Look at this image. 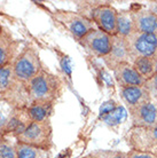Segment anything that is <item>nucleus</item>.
Returning <instances> with one entry per match:
<instances>
[{"label":"nucleus","instance_id":"nucleus-1","mask_svg":"<svg viewBox=\"0 0 157 158\" xmlns=\"http://www.w3.org/2000/svg\"><path fill=\"white\" fill-rule=\"evenodd\" d=\"M30 101L55 103L63 93V81L60 77L43 69L28 85Z\"/></svg>","mask_w":157,"mask_h":158},{"label":"nucleus","instance_id":"nucleus-2","mask_svg":"<svg viewBox=\"0 0 157 158\" xmlns=\"http://www.w3.org/2000/svg\"><path fill=\"white\" fill-rule=\"evenodd\" d=\"M0 99L15 108H27L31 103L28 86L17 80L13 71V63L0 68Z\"/></svg>","mask_w":157,"mask_h":158},{"label":"nucleus","instance_id":"nucleus-3","mask_svg":"<svg viewBox=\"0 0 157 158\" xmlns=\"http://www.w3.org/2000/svg\"><path fill=\"white\" fill-rule=\"evenodd\" d=\"M31 123L27 108H15L9 102L0 99V136L16 139Z\"/></svg>","mask_w":157,"mask_h":158},{"label":"nucleus","instance_id":"nucleus-4","mask_svg":"<svg viewBox=\"0 0 157 158\" xmlns=\"http://www.w3.org/2000/svg\"><path fill=\"white\" fill-rule=\"evenodd\" d=\"M43 69L39 53L32 45L23 47L21 54L13 63V71L15 77L27 86Z\"/></svg>","mask_w":157,"mask_h":158},{"label":"nucleus","instance_id":"nucleus-5","mask_svg":"<svg viewBox=\"0 0 157 158\" xmlns=\"http://www.w3.org/2000/svg\"><path fill=\"white\" fill-rule=\"evenodd\" d=\"M16 141L49 151L53 147V128L51 119L44 122H32L23 133L16 136Z\"/></svg>","mask_w":157,"mask_h":158},{"label":"nucleus","instance_id":"nucleus-6","mask_svg":"<svg viewBox=\"0 0 157 158\" xmlns=\"http://www.w3.org/2000/svg\"><path fill=\"white\" fill-rule=\"evenodd\" d=\"M52 17L54 19L55 22L61 24L63 28L66 29L71 36L75 37L78 41L88 31L96 28V25L90 19L85 17L83 14L70 12V10H59L57 9L52 13Z\"/></svg>","mask_w":157,"mask_h":158},{"label":"nucleus","instance_id":"nucleus-7","mask_svg":"<svg viewBox=\"0 0 157 158\" xmlns=\"http://www.w3.org/2000/svg\"><path fill=\"white\" fill-rule=\"evenodd\" d=\"M131 63L139 57H153L157 54V33L133 31L125 38Z\"/></svg>","mask_w":157,"mask_h":158},{"label":"nucleus","instance_id":"nucleus-8","mask_svg":"<svg viewBox=\"0 0 157 158\" xmlns=\"http://www.w3.org/2000/svg\"><path fill=\"white\" fill-rule=\"evenodd\" d=\"M125 139L131 149L157 156V125L154 127H131Z\"/></svg>","mask_w":157,"mask_h":158},{"label":"nucleus","instance_id":"nucleus-9","mask_svg":"<svg viewBox=\"0 0 157 158\" xmlns=\"http://www.w3.org/2000/svg\"><path fill=\"white\" fill-rule=\"evenodd\" d=\"M84 49L92 56L95 57H104L111 51L112 37L101 31L100 29L95 28L88 31L79 40Z\"/></svg>","mask_w":157,"mask_h":158},{"label":"nucleus","instance_id":"nucleus-10","mask_svg":"<svg viewBox=\"0 0 157 158\" xmlns=\"http://www.w3.org/2000/svg\"><path fill=\"white\" fill-rule=\"evenodd\" d=\"M90 20L96 28L111 37L117 35V10L111 5L104 4L94 7L91 12Z\"/></svg>","mask_w":157,"mask_h":158},{"label":"nucleus","instance_id":"nucleus-11","mask_svg":"<svg viewBox=\"0 0 157 158\" xmlns=\"http://www.w3.org/2000/svg\"><path fill=\"white\" fill-rule=\"evenodd\" d=\"M132 127H154L157 125V102L149 101L129 109Z\"/></svg>","mask_w":157,"mask_h":158},{"label":"nucleus","instance_id":"nucleus-12","mask_svg":"<svg viewBox=\"0 0 157 158\" xmlns=\"http://www.w3.org/2000/svg\"><path fill=\"white\" fill-rule=\"evenodd\" d=\"M21 45L22 43L14 39L11 31L6 27H2L0 32V68L14 63L22 52L20 49Z\"/></svg>","mask_w":157,"mask_h":158},{"label":"nucleus","instance_id":"nucleus-13","mask_svg":"<svg viewBox=\"0 0 157 158\" xmlns=\"http://www.w3.org/2000/svg\"><path fill=\"white\" fill-rule=\"evenodd\" d=\"M114 77L119 88L129 86H143L146 80L137 72L132 63H119L112 69Z\"/></svg>","mask_w":157,"mask_h":158},{"label":"nucleus","instance_id":"nucleus-14","mask_svg":"<svg viewBox=\"0 0 157 158\" xmlns=\"http://www.w3.org/2000/svg\"><path fill=\"white\" fill-rule=\"evenodd\" d=\"M104 63L110 70H112L117 64L124 63V62H129L131 63L130 59V52L127 48V44H126L125 38H122L119 36L112 37V45H111V51L109 54L103 57Z\"/></svg>","mask_w":157,"mask_h":158},{"label":"nucleus","instance_id":"nucleus-15","mask_svg":"<svg viewBox=\"0 0 157 158\" xmlns=\"http://www.w3.org/2000/svg\"><path fill=\"white\" fill-rule=\"evenodd\" d=\"M132 10L134 20V30L145 33H157V14L151 9L140 7Z\"/></svg>","mask_w":157,"mask_h":158},{"label":"nucleus","instance_id":"nucleus-16","mask_svg":"<svg viewBox=\"0 0 157 158\" xmlns=\"http://www.w3.org/2000/svg\"><path fill=\"white\" fill-rule=\"evenodd\" d=\"M119 94H121V99L126 106L127 110L131 108L137 107V106H140L142 103L151 101L149 93L145 88V86L121 87Z\"/></svg>","mask_w":157,"mask_h":158},{"label":"nucleus","instance_id":"nucleus-17","mask_svg":"<svg viewBox=\"0 0 157 158\" xmlns=\"http://www.w3.org/2000/svg\"><path fill=\"white\" fill-rule=\"evenodd\" d=\"M53 107H54V103L33 101L27 107V111L31 122H44L51 118Z\"/></svg>","mask_w":157,"mask_h":158},{"label":"nucleus","instance_id":"nucleus-18","mask_svg":"<svg viewBox=\"0 0 157 158\" xmlns=\"http://www.w3.org/2000/svg\"><path fill=\"white\" fill-rule=\"evenodd\" d=\"M134 30V20L132 10H119L117 12V36L126 38Z\"/></svg>","mask_w":157,"mask_h":158},{"label":"nucleus","instance_id":"nucleus-19","mask_svg":"<svg viewBox=\"0 0 157 158\" xmlns=\"http://www.w3.org/2000/svg\"><path fill=\"white\" fill-rule=\"evenodd\" d=\"M16 157L17 158H49L48 151L16 142Z\"/></svg>","mask_w":157,"mask_h":158},{"label":"nucleus","instance_id":"nucleus-20","mask_svg":"<svg viewBox=\"0 0 157 158\" xmlns=\"http://www.w3.org/2000/svg\"><path fill=\"white\" fill-rule=\"evenodd\" d=\"M132 65L145 80H148L155 75L153 57H139L132 62Z\"/></svg>","mask_w":157,"mask_h":158},{"label":"nucleus","instance_id":"nucleus-21","mask_svg":"<svg viewBox=\"0 0 157 158\" xmlns=\"http://www.w3.org/2000/svg\"><path fill=\"white\" fill-rule=\"evenodd\" d=\"M11 138L9 136L0 138V158H17L16 157V142L17 141L16 140L13 141Z\"/></svg>","mask_w":157,"mask_h":158},{"label":"nucleus","instance_id":"nucleus-22","mask_svg":"<svg viewBox=\"0 0 157 158\" xmlns=\"http://www.w3.org/2000/svg\"><path fill=\"white\" fill-rule=\"evenodd\" d=\"M93 158H127V152L114 149H99L91 152Z\"/></svg>","mask_w":157,"mask_h":158},{"label":"nucleus","instance_id":"nucleus-23","mask_svg":"<svg viewBox=\"0 0 157 158\" xmlns=\"http://www.w3.org/2000/svg\"><path fill=\"white\" fill-rule=\"evenodd\" d=\"M143 86L149 93L150 99L155 101V102H157V75H154L151 78L146 80Z\"/></svg>","mask_w":157,"mask_h":158},{"label":"nucleus","instance_id":"nucleus-24","mask_svg":"<svg viewBox=\"0 0 157 158\" xmlns=\"http://www.w3.org/2000/svg\"><path fill=\"white\" fill-rule=\"evenodd\" d=\"M127 158H157V156L154 154H150V152H145V151L131 149L127 152Z\"/></svg>","mask_w":157,"mask_h":158},{"label":"nucleus","instance_id":"nucleus-25","mask_svg":"<svg viewBox=\"0 0 157 158\" xmlns=\"http://www.w3.org/2000/svg\"><path fill=\"white\" fill-rule=\"evenodd\" d=\"M154 61V68H155V75H157V54L153 56Z\"/></svg>","mask_w":157,"mask_h":158},{"label":"nucleus","instance_id":"nucleus-26","mask_svg":"<svg viewBox=\"0 0 157 158\" xmlns=\"http://www.w3.org/2000/svg\"><path fill=\"white\" fill-rule=\"evenodd\" d=\"M84 158H93V157H92V156H91V155L88 154V155H87V156H85V157H84Z\"/></svg>","mask_w":157,"mask_h":158},{"label":"nucleus","instance_id":"nucleus-27","mask_svg":"<svg viewBox=\"0 0 157 158\" xmlns=\"http://www.w3.org/2000/svg\"><path fill=\"white\" fill-rule=\"evenodd\" d=\"M1 29H2V25H1V23H0V32H1Z\"/></svg>","mask_w":157,"mask_h":158},{"label":"nucleus","instance_id":"nucleus-28","mask_svg":"<svg viewBox=\"0 0 157 158\" xmlns=\"http://www.w3.org/2000/svg\"><path fill=\"white\" fill-rule=\"evenodd\" d=\"M154 13H156V14H157V12H154Z\"/></svg>","mask_w":157,"mask_h":158},{"label":"nucleus","instance_id":"nucleus-29","mask_svg":"<svg viewBox=\"0 0 157 158\" xmlns=\"http://www.w3.org/2000/svg\"><path fill=\"white\" fill-rule=\"evenodd\" d=\"M0 138H1V136H0Z\"/></svg>","mask_w":157,"mask_h":158}]
</instances>
